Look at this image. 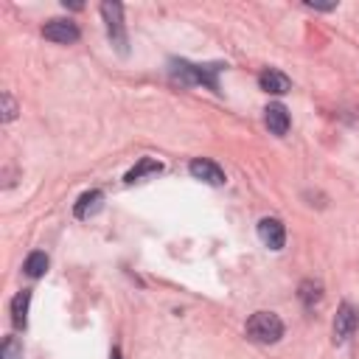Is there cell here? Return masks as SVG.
I'll return each instance as SVG.
<instances>
[{"label":"cell","mask_w":359,"mask_h":359,"mask_svg":"<svg viewBox=\"0 0 359 359\" xmlns=\"http://www.w3.org/2000/svg\"><path fill=\"white\" fill-rule=\"evenodd\" d=\"M3 359H22V342L17 339V337H8L6 342H3V353H0Z\"/></svg>","instance_id":"15"},{"label":"cell","mask_w":359,"mask_h":359,"mask_svg":"<svg viewBox=\"0 0 359 359\" xmlns=\"http://www.w3.org/2000/svg\"><path fill=\"white\" fill-rule=\"evenodd\" d=\"M297 297H300V303H303L306 309H314V306L323 300V283L314 280V278H306V280L300 283V289H297Z\"/></svg>","instance_id":"13"},{"label":"cell","mask_w":359,"mask_h":359,"mask_svg":"<svg viewBox=\"0 0 359 359\" xmlns=\"http://www.w3.org/2000/svg\"><path fill=\"white\" fill-rule=\"evenodd\" d=\"M28 303H31V289H22L14 294L11 300V323L14 328H25L28 325Z\"/></svg>","instance_id":"11"},{"label":"cell","mask_w":359,"mask_h":359,"mask_svg":"<svg viewBox=\"0 0 359 359\" xmlns=\"http://www.w3.org/2000/svg\"><path fill=\"white\" fill-rule=\"evenodd\" d=\"M264 123H266V129H269L272 135L283 137V135L289 132V112H286V107H283V104H269V107L264 109Z\"/></svg>","instance_id":"9"},{"label":"cell","mask_w":359,"mask_h":359,"mask_svg":"<svg viewBox=\"0 0 359 359\" xmlns=\"http://www.w3.org/2000/svg\"><path fill=\"white\" fill-rule=\"evenodd\" d=\"M247 337L252 342H261V345H272L283 337V320L275 314V311H255L247 325H244Z\"/></svg>","instance_id":"2"},{"label":"cell","mask_w":359,"mask_h":359,"mask_svg":"<svg viewBox=\"0 0 359 359\" xmlns=\"http://www.w3.org/2000/svg\"><path fill=\"white\" fill-rule=\"evenodd\" d=\"M258 84H261V90H264V93H272V95H283V93H289V90H292L289 76H286V73H280V70H275V67L261 70Z\"/></svg>","instance_id":"8"},{"label":"cell","mask_w":359,"mask_h":359,"mask_svg":"<svg viewBox=\"0 0 359 359\" xmlns=\"http://www.w3.org/2000/svg\"><path fill=\"white\" fill-rule=\"evenodd\" d=\"M42 36L50 42H59V45H70L79 39V25L73 20H65V17H53L42 25Z\"/></svg>","instance_id":"5"},{"label":"cell","mask_w":359,"mask_h":359,"mask_svg":"<svg viewBox=\"0 0 359 359\" xmlns=\"http://www.w3.org/2000/svg\"><path fill=\"white\" fill-rule=\"evenodd\" d=\"M109 359H121V348H112V353H109Z\"/></svg>","instance_id":"17"},{"label":"cell","mask_w":359,"mask_h":359,"mask_svg":"<svg viewBox=\"0 0 359 359\" xmlns=\"http://www.w3.org/2000/svg\"><path fill=\"white\" fill-rule=\"evenodd\" d=\"M14 115H17V104L8 93H3V121H14Z\"/></svg>","instance_id":"16"},{"label":"cell","mask_w":359,"mask_h":359,"mask_svg":"<svg viewBox=\"0 0 359 359\" xmlns=\"http://www.w3.org/2000/svg\"><path fill=\"white\" fill-rule=\"evenodd\" d=\"M25 275L28 278H42L45 275V269H48V255L42 252V250H36V252H31L28 258H25Z\"/></svg>","instance_id":"14"},{"label":"cell","mask_w":359,"mask_h":359,"mask_svg":"<svg viewBox=\"0 0 359 359\" xmlns=\"http://www.w3.org/2000/svg\"><path fill=\"white\" fill-rule=\"evenodd\" d=\"M101 14H104V22H107V34H109V42L118 48V53H126V28H123V6L121 3H101Z\"/></svg>","instance_id":"3"},{"label":"cell","mask_w":359,"mask_h":359,"mask_svg":"<svg viewBox=\"0 0 359 359\" xmlns=\"http://www.w3.org/2000/svg\"><path fill=\"white\" fill-rule=\"evenodd\" d=\"M160 171H163V163H160V160H154V157H140V160H137V165L126 171L123 182H129V185H132V182L143 180L146 174H160Z\"/></svg>","instance_id":"12"},{"label":"cell","mask_w":359,"mask_h":359,"mask_svg":"<svg viewBox=\"0 0 359 359\" xmlns=\"http://www.w3.org/2000/svg\"><path fill=\"white\" fill-rule=\"evenodd\" d=\"M188 171H191L194 180H202V182H208V185H224V171H222V165L213 163V160H208V157L191 160Z\"/></svg>","instance_id":"7"},{"label":"cell","mask_w":359,"mask_h":359,"mask_svg":"<svg viewBox=\"0 0 359 359\" xmlns=\"http://www.w3.org/2000/svg\"><path fill=\"white\" fill-rule=\"evenodd\" d=\"M258 238L264 247L269 250H280L286 244V230H283V222L275 219V216H264L258 222Z\"/></svg>","instance_id":"6"},{"label":"cell","mask_w":359,"mask_h":359,"mask_svg":"<svg viewBox=\"0 0 359 359\" xmlns=\"http://www.w3.org/2000/svg\"><path fill=\"white\" fill-rule=\"evenodd\" d=\"M101 205H104V194H101V191H87V194H81L79 202L73 205V213H76V219H87V216L98 213Z\"/></svg>","instance_id":"10"},{"label":"cell","mask_w":359,"mask_h":359,"mask_svg":"<svg viewBox=\"0 0 359 359\" xmlns=\"http://www.w3.org/2000/svg\"><path fill=\"white\" fill-rule=\"evenodd\" d=\"M168 65H171L168 73L177 81H182V84H205L213 93H219L216 73L222 70V65H194V62H185V59H171Z\"/></svg>","instance_id":"1"},{"label":"cell","mask_w":359,"mask_h":359,"mask_svg":"<svg viewBox=\"0 0 359 359\" xmlns=\"http://www.w3.org/2000/svg\"><path fill=\"white\" fill-rule=\"evenodd\" d=\"M359 328V309L351 306V303H342L337 309V317H334V342H348Z\"/></svg>","instance_id":"4"}]
</instances>
